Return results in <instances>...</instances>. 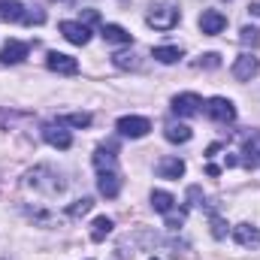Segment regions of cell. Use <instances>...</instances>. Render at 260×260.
Listing matches in <instances>:
<instances>
[{
	"mask_svg": "<svg viewBox=\"0 0 260 260\" xmlns=\"http://www.w3.org/2000/svg\"><path fill=\"white\" fill-rule=\"evenodd\" d=\"M24 188L40 191V194H46V197H58V194H64L67 185L52 167H37V170H30L24 176Z\"/></svg>",
	"mask_w": 260,
	"mask_h": 260,
	"instance_id": "cell-1",
	"label": "cell"
},
{
	"mask_svg": "<svg viewBox=\"0 0 260 260\" xmlns=\"http://www.w3.org/2000/svg\"><path fill=\"white\" fill-rule=\"evenodd\" d=\"M179 18H182V12L173 3H151V9L145 15L148 27H154V30H173L179 24Z\"/></svg>",
	"mask_w": 260,
	"mask_h": 260,
	"instance_id": "cell-2",
	"label": "cell"
},
{
	"mask_svg": "<svg viewBox=\"0 0 260 260\" xmlns=\"http://www.w3.org/2000/svg\"><path fill=\"white\" fill-rule=\"evenodd\" d=\"M206 115L212 121H218V124H230V121H236V106L227 97H212L206 103Z\"/></svg>",
	"mask_w": 260,
	"mask_h": 260,
	"instance_id": "cell-3",
	"label": "cell"
},
{
	"mask_svg": "<svg viewBox=\"0 0 260 260\" xmlns=\"http://www.w3.org/2000/svg\"><path fill=\"white\" fill-rule=\"evenodd\" d=\"M148 130H151V121L142 118V115H124V118H118V133H121V136L139 139V136H145Z\"/></svg>",
	"mask_w": 260,
	"mask_h": 260,
	"instance_id": "cell-4",
	"label": "cell"
},
{
	"mask_svg": "<svg viewBox=\"0 0 260 260\" xmlns=\"http://www.w3.org/2000/svg\"><path fill=\"white\" fill-rule=\"evenodd\" d=\"M97 188H100V194L109 197V200L121 194V176H118V170H97Z\"/></svg>",
	"mask_w": 260,
	"mask_h": 260,
	"instance_id": "cell-5",
	"label": "cell"
},
{
	"mask_svg": "<svg viewBox=\"0 0 260 260\" xmlns=\"http://www.w3.org/2000/svg\"><path fill=\"white\" fill-rule=\"evenodd\" d=\"M227 27V15H221L218 9H206L203 15H200V30L206 34V37H215V34H221Z\"/></svg>",
	"mask_w": 260,
	"mask_h": 260,
	"instance_id": "cell-6",
	"label": "cell"
},
{
	"mask_svg": "<svg viewBox=\"0 0 260 260\" xmlns=\"http://www.w3.org/2000/svg\"><path fill=\"white\" fill-rule=\"evenodd\" d=\"M30 52V43H21V40H9L3 49H0V64H18L24 61Z\"/></svg>",
	"mask_w": 260,
	"mask_h": 260,
	"instance_id": "cell-7",
	"label": "cell"
},
{
	"mask_svg": "<svg viewBox=\"0 0 260 260\" xmlns=\"http://www.w3.org/2000/svg\"><path fill=\"white\" fill-rule=\"evenodd\" d=\"M257 73H260V61L254 58V55H239V58H236V64H233V76H236L239 82H251Z\"/></svg>",
	"mask_w": 260,
	"mask_h": 260,
	"instance_id": "cell-8",
	"label": "cell"
},
{
	"mask_svg": "<svg viewBox=\"0 0 260 260\" xmlns=\"http://www.w3.org/2000/svg\"><path fill=\"white\" fill-rule=\"evenodd\" d=\"M173 112H176V115H185V118L200 115V112H203V100H200L197 94H179V97L173 100Z\"/></svg>",
	"mask_w": 260,
	"mask_h": 260,
	"instance_id": "cell-9",
	"label": "cell"
},
{
	"mask_svg": "<svg viewBox=\"0 0 260 260\" xmlns=\"http://www.w3.org/2000/svg\"><path fill=\"white\" fill-rule=\"evenodd\" d=\"M61 34H64L73 46H85V43L91 40V30H88V24H82V21H61Z\"/></svg>",
	"mask_w": 260,
	"mask_h": 260,
	"instance_id": "cell-10",
	"label": "cell"
},
{
	"mask_svg": "<svg viewBox=\"0 0 260 260\" xmlns=\"http://www.w3.org/2000/svg\"><path fill=\"white\" fill-rule=\"evenodd\" d=\"M43 139H46L49 145L61 148V151L73 145V136H70V130H64L61 124H46V127H43Z\"/></svg>",
	"mask_w": 260,
	"mask_h": 260,
	"instance_id": "cell-11",
	"label": "cell"
},
{
	"mask_svg": "<svg viewBox=\"0 0 260 260\" xmlns=\"http://www.w3.org/2000/svg\"><path fill=\"white\" fill-rule=\"evenodd\" d=\"M46 64H49V70H55V73H64V76H73V73H79V64H76V58H70V55H61V52H49Z\"/></svg>",
	"mask_w": 260,
	"mask_h": 260,
	"instance_id": "cell-12",
	"label": "cell"
},
{
	"mask_svg": "<svg viewBox=\"0 0 260 260\" xmlns=\"http://www.w3.org/2000/svg\"><path fill=\"white\" fill-rule=\"evenodd\" d=\"M157 176H160V179H182V176H185V160H179V157H164V160L157 164Z\"/></svg>",
	"mask_w": 260,
	"mask_h": 260,
	"instance_id": "cell-13",
	"label": "cell"
},
{
	"mask_svg": "<svg viewBox=\"0 0 260 260\" xmlns=\"http://www.w3.org/2000/svg\"><path fill=\"white\" fill-rule=\"evenodd\" d=\"M100 37H103L106 43H118V46H130V43H133V37H130L121 24H103V27H100Z\"/></svg>",
	"mask_w": 260,
	"mask_h": 260,
	"instance_id": "cell-14",
	"label": "cell"
},
{
	"mask_svg": "<svg viewBox=\"0 0 260 260\" xmlns=\"http://www.w3.org/2000/svg\"><path fill=\"white\" fill-rule=\"evenodd\" d=\"M233 236H236V242L245 245V248L260 245V230L257 227H251V224H236V227H233Z\"/></svg>",
	"mask_w": 260,
	"mask_h": 260,
	"instance_id": "cell-15",
	"label": "cell"
},
{
	"mask_svg": "<svg viewBox=\"0 0 260 260\" xmlns=\"http://www.w3.org/2000/svg\"><path fill=\"white\" fill-rule=\"evenodd\" d=\"M0 18L3 21H24L27 12H24V6L18 0H0Z\"/></svg>",
	"mask_w": 260,
	"mask_h": 260,
	"instance_id": "cell-16",
	"label": "cell"
},
{
	"mask_svg": "<svg viewBox=\"0 0 260 260\" xmlns=\"http://www.w3.org/2000/svg\"><path fill=\"white\" fill-rule=\"evenodd\" d=\"M151 206H154V212L170 215V212L176 209V197L167 194V191H151Z\"/></svg>",
	"mask_w": 260,
	"mask_h": 260,
	"instance_id": "cell-17",
	"label": "cell"
},
{
	"mask_svg": "<svg viewBox=\"0 0 260 260\" xmlns=\"http://www.w3.org/2000/svg\"><path fill=\"white\" fill-rule=\"evenodd\" d=\"M94 167L97 170H115V148L109 145H100L97 151H94Z\"/></svg>",
	"mask_w": 260,
	"mask_h": 260,
	"instance_id": "cell-18",
	"label": "cell"
},
{
	"mask_svg": "<svg viewBox=\"0 0 260 260\" xmlns=\"http://www.w3.org/2000/svg\"><path fill=\"white\" fill-rule=\"evenodd\" d=\"M151 58L160 61V64H176L182 58V49H176V46H157V49H151Z\"/></svg>",
	"mask_w": 260,
	"mask_h": 260,
	"instance_id": "cell-19",
	"label": "cell"
},
{
	"mask_svg": "<svg viewBox=\"0 0 260 260\" xmlns=\"http://www.w3.org/2000/svg\"><path fill=\"white\" fill-rule=\"evenodd\" d=\"M109 233H112V218H106V215L94 218V224H91V239H94V242H103Z\"/></svg>",
	"mask_w": 260,
	"mask_h": 260,
	"instance_id": "cell-20",
	"label": "cell"
},
{
	"mask_svg": "<svg viewBox=\"0 0 260 260\" xmlns=\"http://www.w3.org/2000/svg\"><path fill=\"white\" fill-rule=\"evenodd\" d=\"M164 136H167L170 142H188L194 133H191V127H188V124H167Z\"/></svg>",
	"mask_w": 260,
	"mask_h": 260,
	"instance_id": "cell-21",
	"label": "cell"
},
{
	"mask_svg": "<svg viewBox=\"0 0 260 260\" xmlns=\"http://www.w3.org/2000/svg\"><path fill=\"white\" fill-rule=\"evenodd\" d=\"M91 209H94V200H91V197H82V200H76V203H73L67 212H70L73 218H79V215H88Z\"/></svg>",
	"mask_w": 260,
	"mask_h": 260,
	"instance_id": "cell-22",
	"label": "cell"
},
{
	"mask_svg": "<svg viewBox=\"0 0 260 260\" xmlns=\"http://www.w3.org/2000/svg\"><path fill=\"white\" fill-rule=\"evenodd\" d=\"M239 40H242L245 46H260V30L257 27H242V30H239Z\"/></svg>",
	"mask_w": 260,
	"mask_h": 260,
	"instance_id": "cell-23",
	"label": "cell"
},
{
	"mask_svg": "<svg viewBox=\"0 0 260 260\" xmlns=\"http://www.w3.org/2000/svg\"><path fill=\"white\" fill-rule=\"evenodd\" d=\"M64 121L73 124V127H88V124H91V115H88V112H73V115H67Z\"/></svg>",
	"mask_w": 260,
	"mask_h": 260,
	"instance_id": "cell-24",
	"label": "cell"
},
{
	"mask_svg": "<svg viewBox=\"0 0 260 260\" xmlns=\"http://www.w3.org/2000/svg\"><path fill=\"white\" fill-rule=\"evenodd\" d=\"M182 224H185V212H170V215H167V227H170V230H179Z\"/></svg>",
	"mask_w": 260,
	"mask_h": 260,
	"instance_id": "cell-25",
	"label": "cell"
},
{
	"mask_svg": "<svg viewBox=\"0 0 260 260\" xmlns=\"http://www.w3.org/2000/svg\"><path fill=\"white\" fill-rule=\"evenodd\" d=\"M224 233H227V230H224V221H221V218H212V236H215V239H224Z\"/></svg>",
	"mask_w": 260,
	"mask_h": 260,
	"instance_id": "cell-26",
	"label": "cell"
},
{
	"mask_svg": "<svg viewBox=\"0 0 260 260\" xmlns=\"http://www.w3.org/2000/svg\"><path fill=\"white\" fill-rule=\"evenodd\" d=\"M218 64H221V61H218V55H215V52H212V55H206V58L200 61V67H218Z\"/></svg>",
	"mask_w": 260,
	"mask_h": 260,
	"instance_id": "cell-27",
	"label": "cell"
},
{
	"mask_svg": "<svg viewBox=\"0 0 260 260\" xmlns=\"http://www.w3.org/2000/svg\"><path fill=\"white\" fill-rule=\"evenodd\" d=\"M248 9H251V15H260V3H251Z\"/></svg>",
	"mask_w": 260,
	"mask_h": 260,
	"instance_id": "cell-28",
	"label": "cell"
},
{
	"mask_svg": "<svg viewBox=\"0 0 260 260\" xmlns=\"http://www.w3.org/2000/svg\"><path fill=\"white\" fill-rule=\"evenodd\" d=\"M151 260H154V257H151Z\"/></svg>",
	"mask_w": 260,
	"mask_h": 260,
	"instance_id": "cell-29",
	"label": "cell"
}]
</instances>
